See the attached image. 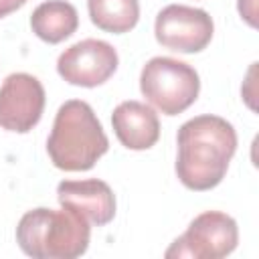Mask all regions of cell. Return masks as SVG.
<instances>
[{"mask_svg":"<svg viewBox=\"0 0 259 259\" xmlns=\"http://www.w3.org/2000/svg\"><path fill=\"white\" fill-rule=\"evenodd\" d=\"M176 176L188 190L219 186L237 152V132L221 115L204 113L184 121L176 134Z\"/></svg>","mask_w":259,"mask_h":259,"instance_id":"6da1fadb","label":"cell"},{"mask_svg":"<svg viewBox=\"0 0 259 259\" xmlns=\"http://www.w3.org/2000/svg\"><path fill=\"white\" fill-rule=\"evenodd\" d=\"M109 150V140L93 107L81 99L65 101L55 115L47 152L55 168L85 172Z\"/></svg>","mask_w":259,"mask_h":259,"instance_id":"7a4b0ae2","label":"cell"},{"mask_svg":"<svg viewBox=\"0 0 259 259\" xmlns=\"http://www.w3.org/2000/svg\"><path fill=\"white\" fill-rule=\"evenodd\" d=\"M91 239V225L67 210L47 206L24 212L16 225L18 247L34 259H75L81 257Z\"/></svg>","mask_w":259,"mask_h":259,"instance_id":"3957f363","label":"cell"},{"mask_svg":"<svg viewBox=\"0 0 259 259\" xmlns=\"http://www.w3.org/2000/svg\"><path fill=\"white\" fill-rule=\"evenodd\" d=\"M140 91L164 115L186 111L198 97L200 77L194 67L172 57H152L140 73Z\"/></svg>","mask_w":259,"mask_h":259,"instance_id":"277c9868","label":"cell"},{"mask_svg":"<svg viewBox=\"0 0 259 259\" xmlns=\"http://www.w3.org/2000/svg\"><path fill=\"white\" fill-rule=\"evenodd\" d=\"M239 243L237 221L221 210H204L194 217L188 229L166 249V257L221 259L231 255Z\"/></svg>","mask_w":259,"mask_h":259,"instance_id":"5b68a950","label":"cell"},{"mask_svg":"<svg viewBox=\"0 0 259 259\" xmlns=\"http://www.w3.org/2000/svg\"><path fill=\"white\" fill-rule=\"evenodd\" d=\"M214 22L202 8L186 4H168L156 14V40L174 53H200L212 40Z\"/></svg>","mask_w":259,"mask_h":259,"instance_id":"8992f818","label":"cell"},{"mask_svg":"<svg viewBox=\"0 0 259 259\" xmlns=\"http://www.w3.org/2000/svg\"><path fill=\"white\" fill-rule=\"evenodd\" d=\"M119 65L117 51L99 38H83L65 49L57 59V73L77 87L103 85Z\"/></svg>","mask_w":259,"mask_h":259,"instance_id":"52a82bcc","label":"cell"},{"mask_svg":"<svg viewBox=\"0 0 259 259\" xmlns=\"http://www.w3.org/2000/svg\"><path fill=\"white\" fill-rule=\"evenodd\" d=\"M45 87L30 73H12L0 85V127L14 134L30 132L45 111Z\"/></svg>","mask_w":259,"mask_h":259,"instance_id":"ba28073f","label":"cell"},{"mask_svg":"<svg viewBox=\"0 0 259 259\" xmlns=\"http://www.w3.org/2000/svg\"><path fill=\"white\" fill-rule=\"evenodd\" d=\"M59 204L89 225L103 227L115 217V194L111 186L99 178L87 180H63L57 186Z\"/></svg>","mask_w":259,"mask_h":259,"instance_id":"9c48e42d","label":"cell"},{"mask_svg":"<svg viewBox=\"0 0 259 259\" xmlns=\"http://www.w3.org/2000/svg\"><path fill=\"white\" fill-rule=\"evenodd\" d=\"M115 138L127 150H150L160 138V119L154 107L127 99L121 101L111 113Z\"/></svg>","mask_w":259,"mask_h":259,"instance_id":"30bf717a","label":"cell"},{"mask_svg":"<svg viewBox=\"0 0 259 259\" xmlns=\"http://www.w3.org/2000/svg\"><path fill=\"white\" fill-rule=\"evenodd\" d=\"M77 26H79L77 8L67 0H47L38 4L30 14L32 32L49 45L63 42L77 30Z\"/></svg>","mask_w":259,"mask_h":259,"instance_id":"8fae6325","label":"cell"},{"mask_svg":"<svg viewBox=\"0 0 259 259\" xmlns=\"http://www.w3.org/2000/svg\"><path fill=\"white\" fill-rule=\"evenodd\" d=\"M91 22L105 32H130L140 20V0H87Z\"/></svg>","mask_w":259,"mask_h":259,"instance_id":"7c38bea8","label":"cell"},{"mask_svg":"<svg viewBox=\"0 0 259 259\" xmlns=\"http://www.w3.org/2000/svg\"><path fill=\"white\" fill-rule=\"evenodd\" d=\"M239 14L249 26H257V0H239Z\"/></svg>","mask_w":259,"mask_h":259,"instance_id":"4fadbf2b","label":"cell"},{"mask_svg":"<svg viewBox=\"0 0 259 259\" xmlns=\"http://www.w3.org/2000/svg\"><path fill=\"white\" fill-rule=\"evenodd\" d=\"M26 2H28V0H0V18H4V16H8L10 12L22 8Z\"/></svg>","mask_w":259,"mask_h":259,"instance_id":"5bb4252c","label":"cell"}]
</instances>
